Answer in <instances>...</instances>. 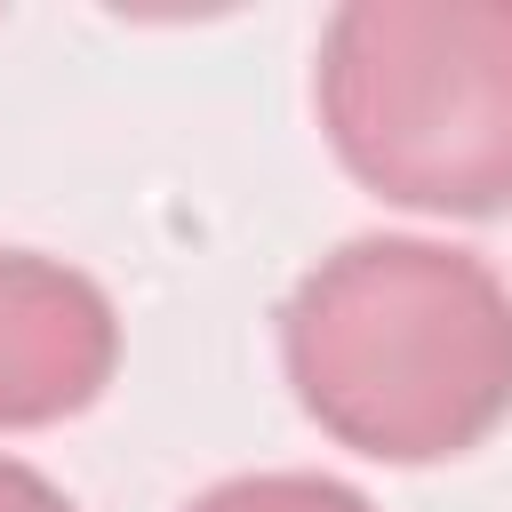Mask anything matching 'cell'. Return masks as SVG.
<instances>
[{
    "instance_id": "6da1fadb",
    "label": "cell",
    "mask_w": 512,
    "mask_h": 512,
    "mask_svg": "<svg viewBox=\"0 0 512 512\" xmlns=\"http://www.w3.org/2000/svg\"><path fill=\"white\" fill-rule=\"evenodd\" d=\"M280 368L352 456H464L512 416V288L448 240H344L280 304Z\"/></svg>"
},
{
    "instance_id": "7a4b0ae2",
    "label": "cell",
    "mask_w": 512,
    "mask_h": 512,
    "mask_svg": "<svg viewBox=\"0 0 512 512\" xmlns=\"http://www.w3.org/2000/svg\"><path fill=\"white\" fill-rule=\"evenodd\" d=\"M320 128L392 208H512V0H352L320 24Z\"/></svg>"
},
{
    "instance_id": "3957f363",
    "label": "cell",
    "mask_w": 512,
    "mask_h": 512,
    "mask_svg": "<svg viewBox=\"0 0 512 512\" xmlns=\"http://www.w3.org/2000/svg\"><path fill=\"white\" fill-rule=\"evenodd\" d=\"M120 368L112 296L32 248H0V432L80 416Z\"/></svg>"
},
{
    "instance_id": "277c9868",
    "label": "cell",
    "mask_w": 512,
    "mask_h": 512,
    "mask_svg": "<svg viewBox=\"0 0 512 512\" xmlns=\"http://www.w3.org/2000/svg\"><path fill=\"white\" fill-rule=\"evenodd\" d=\"M184 512H376V504L328 472H240V480L200 488Z\"/></svg>"
},
{
    "instance_id": "5b68a950",
    "label": "cell",
    "mask_w": 512,
    "mask_h": 512,
    "mask_svg": "<svg viewBox=\"0 0 512 512\" xmlns=\"http://www.w3.org/2000/svg\"><path fill=\"white\" fill-rule=\"evenodd\" d=\"M0 512H80L48 472H32V464H16V456H0Z\"/></svg>"
}]
</instances>
